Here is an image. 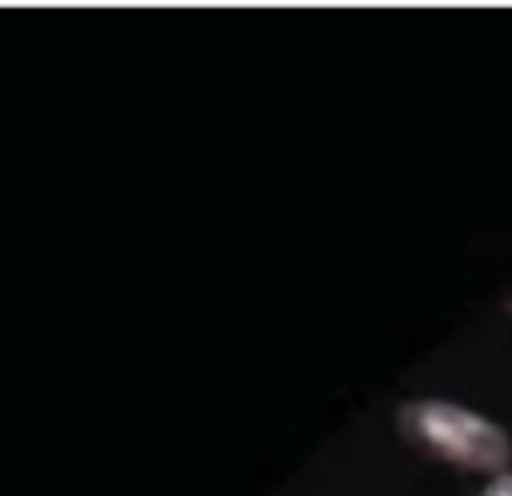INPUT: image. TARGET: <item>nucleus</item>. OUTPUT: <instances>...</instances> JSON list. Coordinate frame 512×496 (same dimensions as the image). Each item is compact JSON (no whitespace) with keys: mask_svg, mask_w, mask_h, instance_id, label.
I'll use <instances>...</instances> for the list:
<instances>
[{"mask_svg":"<svg viewBox=\"0 0 512 496\" xmlns=\"http://www.w3.org/2000/svg\"><path fill=\"white\" fill-rule=\"evenodd\" d=\"M484 496H512V476H508V472H500V476L484 488Z\"/></svg>","mask_w":512,"mask_h":496,"instance_id":"obj_2","label":"nucleus"},{"mask_svg":"<svg viewBox=\"0 0 512 496\" xmlns=\"http://www.w3.org/2000/svg\"><path fill=\"white\" fill-rule=\"evenodd\" d=\"M396 428L412 448L448 460L456 468L500 476L512 460L508 432L452 400H408L396 412Z\"/></svg>","mask_w":512,"mask_h":496,"instance_id":"obj_1","label":"nucleus"}]
</instances>
